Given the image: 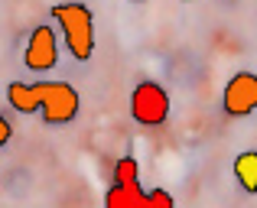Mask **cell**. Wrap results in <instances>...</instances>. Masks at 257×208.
<instances>
[{
	"instance_id": "1",
	"label": "cell",
	"mask_w": 257,
	"mask_h": 208,
	"mask_svg": "<svg viewBox=\"0 0 257 208\" xmlns=\"http://www.w3.org/2000/svg\"><path fill=\"white\" fill-rule=\"evenodd\" d=\"M7 101L20 114H39L46 124H69V120H75L78 107H82V98L69 82H36V85L10 82Z\"/></svg>"
},
{
	"instance_id": "2",
	"label": "cell",
	"mask_w": 257,
	"mask_h": 208,
	"mask_svg": "<svg viewBox=\"0 0 257 208\" xmlns=\"http://www.w3.org/2000/svg\"><path fill=\"white\" fill-rule=\"evenodd\" d=\"M49 17L59 23L69 52L78 62H88L94 56V17H91V10L85 4H78V0H69V4H56L49 10Z\"/></svg>"
},
{
	"instance_id": "3",
	"label": "cell",
	"mask_w": 257,
	"mask_h": 208,
	"mask_svg": "<svg viewBox=\"0 0 257 208\" xmlns=\"http://www.w3.org/2000/svg\"><path fill=\"white\" fill-rule=\"evenodd\" d=\"M131 117L144 127H160L170 117V95L157 82H140L131 95Z\"/></svg>"
},
{
	"instance_id": "4",
	"label": "cell",
	"mask_w": 257,
	"mask_h": 208,
	"mask_svg": "<svg viewBox=\"0 0 257 208\" xmlns=\"http://www.w3.org/2000/svg\"><path fill=\"white\" fill-rule=\"evenodd\" d=\"M59 62V39L52 26H36L30 33V43L23 49V65L30 72H52Z\"/></svg>"
},
{
	"instance_id": "5",
	"label": "cell",
	"mask_w": 257,
	"mask_h": 208,
	"mask_svg": "<svg viewBox=\"0 0 257 208\" xmlns=\"http://www.w3.org/2000/svg\"><path fill=\"white\" fill-rule=\"evenodd\" d=\"M221 107H225L228 117H247L251 111H257V75L254 72H238L225 85Z\"/></svg>"
},
{
	"instance_id": "6",
	"label": "cell",
	"mask_w": 257,
	"mask_h": 208,
	"mask_svg": "<svg viewBox=\"0 0 257 208\" xmlns=\"http://www.w3.org/2000/svg\"><path fill=\"white\" fill-rule=\"evenodd\" d=\"M234 179L241 182L244 192H257V150H244L234 159Z\"/></svg>"
},
{
	"instance_id": "7",
	"label": "cell",
	"mask_w": 257,
	"mask_h": 208,
	"mask_svg": "<svg viewBox=\"0 0 257 208\" xmlns=\"http://www.w3.org/2000/svg\"><path fill=\"white\" fill-rule=\"evenodd\" d=\"M140 198H144L140 182H134V185H111L107 195H104V208H140Z\"/></svg>"
},
{
	"instance_id": "8",
	"label": "cell",
	"mask_w": 257,
	"mask_h": 208,
	"mask_svg": "<svg viewBox=\"0 0 257 208\" xmlns=\"http://www.w3.org/2000/svg\"><path fill=\"white\" fill-rule=\"evenodd\" d=\"M140 182V166L134 156H120L114 163V185H134Z\"/></svg>"
},
{
	"instance_id": "9",
	"label": "cell",
	"mask_w": 257,
	"mask_h": 208,
	"mask_svg": "<svg viewBox=\"0 0 257 208\" xmlns=\"http://www.w3.org/2000/svg\"><path fill=\"white\" fill-rule=\"evenodd\" d=\"M140 208H176V202H173V195L166 189H153V192H144Z\"/></svg>"
},
{
	"instance_id": "10",
	"label": "cell",
	"mask_w": 257,
	"mask_h": 208,
	"mask_svg": "<svg viewBox=\"0 0 257 208\" xmlns=\"http://www.w3.org/2000/svg\"><path fill=\"white\" fill-rule=\"evenodd\" d=\"M10 140H13V124L4 117V114H0V146L10 143Z\"/></svg>"
},
{
	"instance_id": "11",
	"label": "cell",
	"mask_w": 257,
	"mask_h": 208,
	"mask_svg": "<svg viewBox=\"0 0 257 208\" xmlns=\"http://www.w3.org/2000/svg\"><path fill=\"white\" fill-rule=\"evenodd\" d=\"M131 4H144V0H131Z\"/></svg>"
},
{
	"instance_id": "12",
	"label": "cell",
	"mask_w": 257,
	"mask_h": 208,
	"mask_svg": "<svg viewBox=\"0 0 257 208\" xmlns=\"http://www.w3.org/2000/svg\"><path fill=\"white\" fill-rule=\"evenodd\" d=\"M0 182H4V172H0Z\"/></svg>"
},
{
	"instance_id": "13",
	"label": "cell",
	"mask_w": 257,
	"mask_h": 208,
	"mask_svg": "<svg viewBox=\"0 0 257 208\" xmlns=\"http://www.w3.org/2000/svg\"><path fill=\"white\" fill-rule=\"evenodd\" d=\"M182 4H189V0H182Z\"/></svg>"
}]
</instances>
